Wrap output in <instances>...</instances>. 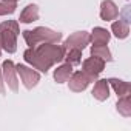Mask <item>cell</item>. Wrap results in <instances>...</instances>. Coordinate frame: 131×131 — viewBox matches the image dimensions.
I'll return each mask as SVG.
<instances>
[{
  "label": "cell",
  "mask_w": 131,
  "mask_h": 131,
  "mask_svg": "<svg viewBox=\"0 0 131 131\" xmlns=\"http://www.w3.org/2000/svg\"><path fill=\"white\" fill-rule=\"evenodd\" d=\"M23 57H25V60L28 62V63H31L32 67L36 68V70H39V71H42V73H46L51 67L36 52V49L34 48H28L26 51H25V54H23Z\"/></svg>",
  "instance_id": "obj_8"
},
{
  "label": "cell",
  "mask_w": 131,
  "mask_h": 131,
  "mask_svg": "<svg viewBox=\"0 0 131 131\" xmlns=\"http://www.w3.org/2000/svg\"><path fill=\"white\" fill-rule=\"evenodd\" d=\"M91 56L93 57H99V59L106 60V62H110L113 59L111 57V52H110V49H108L106 45H93L91 46Z\"/></svg>",
  "instance_id": "obj_17"
},
{
  "label": "cell",
  "mask_w": 131,
  "mask_h": 131,
  "mask_svg": "<svg viewBox=\"0 0 131 131\" xmlns=\"http://www.w3.org/2000/svg\"><path fill=\"white\" fill-rule=\"evenodd\" d=\"M0 48H2V45H0Z\"/></svg>",
  "instance_id": "obj_23"
},
{
  "label": "cell",
  "mask_w": 131,
  "mask_h": 131,
  "mask_svg": "<svg viewBox=\"0 0 131 131\" xmlns=\"http://www.w3.org/2000/svg\"><path fill=\"white\" fill-rule=\"evenodd\" d=\"M36 20H39V6L37 5H28V6H25V9L20 14L19 22L20 23H32Z\"/></svg>",
  "instance_id": "obj_14"
},
{
  "label": "cell",
  "mask_w": 131,
  "mask_h": 131,
  "mask_svg": "<svg viewBox=\"0 0 131 131\" xmlns=\"http://www.w3.org/2000/svg\"><path fill=\"white\" fill-rule=\"evenodd\" d=\"M16 73L20 76V79H22L25 88H28V90H31L32 86H36V85L39 83V80H40V74H39L37 71H34V70L25 67V65H20V63L16 65Z\"/></svg>",
  "instance_id": "obj_4"
},
{
  "label": "cell",
  "mask_w": 131,
  "mask_h": 131,
  "mask_svg": "<svg viewBox=\"0 0 131 131\" xmlns=\"http://www.w3.org/2000/svg\"><path fill=\"white\" fill-rule=\"evenodd\" d=\"M34 49L49 67H52V65L57 63V62H62L63 57H65V48L60 46V45H56V43L43 42L42 45H36Z\"/></svg>",
  "instance_id": "obj_3"
},
{
  "label": "cell",
  "mask_w": 131,
  "mask_h": 131,
  "mask_svg": "<svg viewBox=\"0 0 131 131\" xmlns=\"http://www.w3.org/2000/svg\"><path fill=\"white\" fill-rule=\"evenodd\" d=\"M2 2H3V0H2ZM5 2H17V0H5Z\"/></svg>",
  "instance_id": "obj_22"
},
{
  "label": "cell",
  "mask_w": 131,
  "mask_h": 131,
  "mask_svg": "<svg viewBox=\"0 0 131 131\" xmlns=\"http://www.w3.org/2000/svg\"><path fill=\"white\" fill-rule=\"evenodd\" d=\"M2 74L8 83V86L13 90V91H17L19 90V82H17V77H16V65L11 62V60H6L3 63V70H2Z\"/></svg>",
  "instance_id": "obj_9"
},
{
  "label": "cell",
  "mask_w": 131,
  "mask_h": 131,
  "mask_svg": "<svg viewBox=\"0 0 131 131\" xmlns=\"http://www.w3.org/2000/svg\"><path fill=\"white\" fill-rule=\"evenodd\" d=\"M94 79H96V77L86 74L85 71H77V73L71 74V77L68 79V80H70V90L74 91V93H80V91H83Z\"/></svg>",
  "instance_id": "obj_6"
},
{
  "label": "cell",
  "mask_w": 131,
  "mask_h": 131,
  "mask_svg": "<svg viewBox=\"0 0 131 131\" xmlns=\"http://www.w3.org/2000/svg\"><path fill=\"white\" fill-rule=\"evenodd\" d=\"M71 74H73V65L63 63V65H60L59 68L54 70V80L57 83H65V82H68Z\"/></svg>",
  "instance_id": "obj_12"
},
{
  "label": "cell",
  "mask_w": 131,
  "mask_h": 131,
  "mask_svg": "<svg viewBox=\"0 0 131 131\" xmlns=\"http://www.w3.org/2000/svg\"><path fill=\"white\" fill-rule=\"evenodd\" d=\"M111 29H113V32H114V36H116L117 39H125V37H128V34H129L128 20L120 19V20L114 22V23L111 25Z\"/></svg>",
  "instance_id": "obj_15"
},
{
  "label": "cell",
  "mask_w": 131,
  "mask_h": 131,
  "mask_svg": "<svg viewBox=\"0 0 131 131\" xmlns=\"http://www.w3.org/2000/svg\"><path fill=\"white\" fill-rule=\"evenodd\" d=\"M119 16V8L116 6V3L113 0H103L100 5V19L105 22L114 20Z\"/></svg>",
  "instance_id": "obj_10"
},
{
  "label": "cell",
  "mask_w": 131,
  "mask_h": 131,
  "mask_svg": "<svg viewBox=\"0 0 131 131\" xmlns=\"http://www.w3.org/2000/svg\"><path fill=\"white\" fill-rule=\"evenodd\" d=\"M108 83H111V86L114 88L117 97L129 94V91H131V86H129L128 82H123V80H119V79H108Z\"/></svg>",
  "instance_id": "obj_16"
},
{
  "label": "cell",
  "mask_w": 131,
  "mask_h": 131,
  "mask_svg": "<svg viewBox=\"0 0 131 131\" xmlns=\"http://www.w3.org/2000/svg\"><path fill=\"white\" fill-rule=\"evenodd\" d=\"M0 93L5 94V85H3V74H2V68H0Z\"/></svg>",
  "instance_id": "obj_21"
},
{
  "label": "cell",
  "mask_w": 131,
  "mask_h": 131,
  "mask_svg": "<svg viewBox=\"0 0 131 131\" xmlns=\"http://www.w3.org/2000/svg\"><path fill=\"white\" fill-rule=\"evenodd\" d=\"M105 68V60L99 59V57H90L83 62L82 65V71H85L86 74L93 76V77H97Z\"/></svg>",
  "instance_id": "obj_7"
},
{
  "label": "cell",
  "mask_w": 131,
  "mask_h": 131,
  "mask_svg": "<svg viewBox=\"0 0 131 131\" xmlns=\"http://www.w3.org/2000/svg\"><path fill=\"white\" fill-rule=\"evenodd\" d=\"M23 39L26 42V45L29 48H34L37 43H43V42H48V43H57L60 39H62V34L60 32H56L49 28H45V26H39L32 31L26 29L23 31Z\"/></svg>",
  "instance_id": "obj_1"
},
{
  "label": "cell",
  "mask_w": 131,
  "mask_h": 131,
  "mask_svg": "<svg viewBox=\"0 0 131 131\" xmlns=\"http://www.w3.org/2000/svg\"><path fill=\"white\" fill-rule=\"evenodd\" d=\"M117 111L125 116V117H129L131 116V103H129V94H125L122 97H119L117 100Z\"/></svg>",
  "instance_id": "obj_18"
},
{
  "label": "cell",
  "mask_w": 131,
  "mask_h": 131,
  "mask_svg": "<svg viewBox=\"0 0 131 131\" xmlns=\"http://www.w3.org/2000/svg\"><path fill=\"white\" fill-rule=\"evenodd\" d=\"M90 43V32L86 31H77L74 34H71L63 43L65 51L67 49H83L86 45Z\"/></svg>",
  "instance_id": "obj_5"
},
{
  "label": "cell",
  "mask_w": 131,
  "mask_h": 131,
  "mask_svg": "<svg viewBox=\"0 0 131 131\" xmlns=\"http://www.w3.org/2000/svg\"><path fill=\"white\" fill-rule=\"evenodd\" d=\"M17 5L16 2H0V16H8V14H13L16 11Z\"/></svg>",
  "instance_id": "obj_20"
},
{
  "label": "cell",
  "mask_w": 131,
  "mask_h": 131,
  "mask_svg": "<svg viewBox=\"0 0 131 131\" xmlns=\"http://www.w3.org/2000/svg\"><path fill=\"white\" fill-rule=\"evenodd\" d=\"M19 32V23L16 20L0 23V45L6 52H16Z\"/></svg>",
  "instance_id": "obj_2"
},
{
  "label": "cell",
  "mask_w": 131,
  "mask_h": 131,
  "mask_svg": "<svg viewBox=\"0 0 131 131\" xmlns=\"http://www.w3.org/2000/svg\"><path fill=\"white\" fill-rule=\"evenodd\" d=\"M63 59H67V63L70 65H77L82 62V49H67Z\"/></svg>",
  "instance_id": "obj_19"
},
{
  "label": "cell",
  "mask_w": 131,
  "mask_h": 131,
  "mask_svg": "<svg viewBox=\"0 0 131 131\" xmlns=\"http://www.w3.org/2000/svg\"><path fill=\"white\" fill-rule=\"evenodd\" d=\"M110 32L105 29V28H94L93 32L90 34V42H93V45H106L110 42Z\"/></svg>",
  "instance_id": "obj_13"
},
{
  "label": "cell",
  "mask_w": 131,
  "mask_h": 131,
  "mask_svg": "<svg viewBox=\"0 0 131 131\" xmlns=\"http://www.w3.org/2000/svg\"><path fill=\"white\" fill-rule=\"evenodd\" d=\"M93 97L97 99V100H106L110 97V86H108V80L106 79H102V80H97L94 88H93Z\"/></svg>",
  "instance_id": "obj_11"
}]
</instances>
